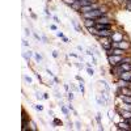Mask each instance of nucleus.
<instances>
[{"label": "nucleus", "instance_id": "25", "mask_svg": "<svg viewBox=\"0 0 131 131\" xmlns=\"http://www.w3.org/2000/svg\"><path fill=\"white\" fill-rule=\"evenodd\" d=\"M36 109H37V110H39V112H42L43 110V106L42 105H36Z\"/></svg>", "mask_w": 131, "mask_h": 131}, {"label": "nucleus", "instance_id": "4", "mask_svg": "<svg viewBox=\"0 0 131 131\" xmlns=\"http://www.w3.org/2000/svg\"><path fill=\"white\" fill-rule=\"evenodd\" d=\"M112 39H113V42L123 41V36H122L119 31H113V34H112Z\"/></svg>", "mask_w": 131, "mask_h": 131}, {"label": "nucleus", "instance_id": "20", "mask_svg": "<svg viewBox=\"0 0 131 131\" xmlns=\"http://www.w3.org/2000/svg\"><path fill=\"white\" fill-rule=\"evenodd\" d=\"M113 118H114V112L113 110H109V119L113 121Z\"/></svg>", "mask_w": 131, "mask_h": 131}, {"label": "nucleus", "instance_id": "31", "mask_svg": "<svg viewBox=\"0 0 131 131\" xmlns=\"http://www.w3.org/2000/svg\"><path fill=\"white\" fill-rule=\"evenodd\" d=\"M50 29H51V30H57V26H55V25H50Z\"/></svg>", "mask_w": 131, "mask_h": 131}, {"label": "nucleus", "instance_id": "15", "mask_svg": "<svg viewBox=\"0 0 131 131\" xmlns=\"http://www.w3.org/2000/svg\"><path fill=\"white\" fill-rule=\"evenodd\" d=\"M34 57H36V60L39 63V62H42V55H41V54H38V52H36L34 54Z\"/></svg>", "mask_w": 131, "mask_h": 131}, {"label": "nucleus", "instance_id": "10", "mask_svg": "<svg viewBox=\"0 0 131 131\" xmlns=\"http://www.w3.org/2000/svg\"><path fill=\"white\" fill-rule=\"evenodd\" d=\"M118 97H119V100H121L122 102H125V104H131V96L121 94V96H118Z\"/></svg>", "mask_w": 131, "mask_h": 131}, {"label": "nucleus", "instance_id": "18", "mask_svg": "<svg viewBox=\"0 0 131 131\" xmlns=\"http://www.w3.org/2000/svg\"><path fill=\"white\" fill-rule=\"evenodd\" d=\"M79 88H80L81 93L84 94V93H85V89H84V81H80V85H79Z\"/></svg>", "mask_w": 131, "mask_h": 131}, {"label": "nucleus", "instance_id": "16", "mask_svg": "<svg viewBox=\"0 0 131 131\" xmlns=\"http://www.w3.org/2000/svg\"><path fill=\"white\" fill-rule=\"evenodd\" d=\"M29 123H30V130H33V131H37V126H36V123H34V122L30 121Z\"/></svg>", "mask_w": 131, "mask_h": 131}, {"label": "nucleus", "instance_id": "26", "mask_svg": "<svg viewBox=\"0 0 131 131\" xmlns=\"http://www.w3.org/2000/svg\"><path fill=\"white\" fill-rule=\"evenodd\" d=\"M75 125H76V128H78V130H80V128H81V123H80V122H76Z\"/></svg>", "mask_w": 131, "mask_h": 131}, {"label": "nucleus", "instance_id": "5", "mask_svg": "<svg viewBox=\"0 0 131 131\" xmlns=\"http://www.w3.org/2000/svg\"><path fill=\"white\" fill-rule=\"evenodd\" d=\"M112 34H113V33L110 30H98L96 37L97 38H100V37H112Z\"/></svg>", "mask_w": 131, "mask_h": 131}, {"label": "nucleus", "instance_id": "7", "mask_svg": "<svg viewBox=\"0 0 131 131\" xmlns=\"http://www.w3.org/2000/svg\"><path fill=\"white\" fill-rule=\"evenodd\" d=\"M97 30H112V24H96Z\"/></svg>", "mask_w": 131, "mask_h": 131}, {"label": "nucleus", "instance_id": "14", "mask_svg": "<svg viewBox=\"0 0 131 131\" xmlns=\"http://www.w3.org/2000/svg\"><path fill=\"white\" fill-rule=\"evenodd\" d=\"M71 23H72V25L75 26V29H76V31H81V29H80V26H79V24L76 23L75 20H71Z\"/></svg>", "mask_w": 131, "mask_h": 131}, {"label": "nucleus", "instance_id": "22", "mask_svg": "<svg viewBox=\"0 0 131 131\" xmlns=\"http://www.w3.org/2000/svg\"><path fill=\"white\" fill-rule=\"evenodd\" d=\"M96 119H97V122L101 125V114H100V113H97V115H96Z\"/></svg>", "mask_w": 131, "mask_h": 131}, {"label": "nucleus", "instance_id": "28", "mask_svg": "<svg viewBox=\"0 0 131 131\" xmlns=\"http://www.w3.org/2000/svg\"><path fill=\"white\" fill-rule=\"evenodd\" d=\"M54 125H60L62 126V122L59 121V119H55V121H54Z\"/></svg>", "mask_w": 131, "mask_h": 131}, {"label": "nucleus", "instance_id": "12", "mask_svg": "<svg viewBox=\"0 0 131 131\" xmlns=\"http://www.w3.org/2000/svg\"><path fill=\"white\" fill-rule=\"evenodd\" d=\"M121 115L125 119H131V112L130 110H121Z\"/></svg>", "mask_w": 131, "mask_h": 131}, {"label": "nucleus", "instance_id": "33", "mask_svg": "<svg viewBox=\"0 0 131 131\" xmlns=\"http://www.w3.org/2000/svg\"><path fill=\"white\" fill-rule=\"evenodd\" d=\"M54 20H55V23H60V21H59V18H58L57 16H54Z\"/></svg>", "mask_w": 131, "mask_h": 131}, {"label": "nucleus", "instance_id": "30", "mask_svg": "<svg viewBox=\"0 0 131 131\" xmlns=\"http://www.w3.org/2000/svg\"><path fill=\"white\" fill-rule=\"evenodd\" d=\"M52 57L54 58H58V51H52Z\"/></svg>", "mask_w": 131, "mask_h": 131}, {"label": "nucleus", "instance_id": "6", "mask_svg": "<svg viewBox=\"0 0 131 131\" xmlns=\"http://www.w3.org/2000/svg\"><path fill=\"white\" fill-rule=\"evenodd\" d=\"M96 24H112V21L109 20L106 16H101V17L96 18Z\"/></svg>", "mask_w": 131, "mask_h": 131}, {"label": "nucleus", "instance_id": "24", "mask_svg": "<svg viewBox=\"0 0 131 131\" xmlns=\"http://www.w3.org/2000/svg\"><path fill=\"white\" fill-rule=\"evenodd\" d=\"M23 46H25V47H29V42H28L26 39H23Z\"/></svg>", "mask_w": 131, "mask_h": 131}, {"label": "nucleus", "instance_id": "1", "mask_svg": "<svg viewBox=\"0 0 131 131\" xmlns=\"http://www.w3.org/2000/svg\"><path fill=\"white\" fill-rule=\"evenodd\" d=\"M83 16H84V18H92V20H96V18H98V17L104 16V12H102V10H101L100 8H97V9L91 10V12L83 13Z\"/></svg>", "mask_w": 131, "mask_h": 131}, {"label": "nucleus", "instance_id": "19", "mask_svg": "<svg viewBox=\"0 0 131 131\" xmlns=\"http://www.w3.org/2000/svg\"><path fill=\"white\" fill-rule=\"evenodd\" d=\"M122 63H130V64H131V58H123L122 62H121V64H122Z\"/></svg>", "mask_w": 131, "mask_h": 131}, {"label": "nucleus", "instance_id": "9", "mask_svg": "<svg viewBox=\"0 0 131 131\" xmlns=\"http://www.w3.org/2000/svg\"><path fill=\"white\" fill-rule=\"evenodd\" d=\"M84 25L86 28H93L96 26V20H92V18H84Z\"/></svg>", "mask_w": 131, "mask_h": 131}, {"label": "nucleus", "instance_id": "27", "mask_svg": "<svg viewBox=\"0 0 131 131\" xmlns=\"http://www.w3.org/2000/svg\"><path fill=\"white\" fill-rule=\"evenodd\" d=\"M68 100H70V101L73 100V93H68Z\"/></svg>", "mask_w": 131, "mask_h": 131}, {"label": "nucleus", "instance_id": "3", "mask_svg": "<svg viewBox=\"0 0 131 131\" xmlns=\"http://www.w3.org/2000/svg\"><path fill=\"white\" fill-rule=\"evenodd\" d=\"M118 128L119 130H131V121L123 118V121L118 123Z\"/></svg>", "mask_w": 131, "mask_h": 131}, {"label": "nucleus", "instance_id": "8", "mask_svg": "<svg viewBox=\"0 0 131 131\" xmlns=\"http://www.w3.org/2000/svg\"><path fill=\"white\" fill-rule=\"evenodd\" d=\"M119 79H123V80L130 81L131 80V71H123L121 75H119Z\"/></svg>", "mask_w": 131, "mask_h": 131}, {"label": "nucleus", "instance_id": "32", "mask_svg": "<svg viewBox=\"0 0 131 131\" xmlns=\"http://www.w3.org/2000/svg\"><path fill=\"white\" fill-rule=\"evenodd\" d=\"M25 34H26V36H30V31H29V29H25Z\"/></svg>", "mask_w": 131, "mask_h": 131}, {"label": "nucleus", "instance_id": "21", "mask_svg": "<svg viewBox=\"0 0 131 131\" xmlns=\"http://www.w3.org/2000/svg\"><path fill=\"white\" fill-rule=\"evenodd\" d=\"M86 71H88V73H89L91 76H93V75H94V71H93V70L89 67V66H88V68H86Z\"/></svg>", "mask_w": 131, "mask_h": 131}, {"label": "nucleus", "instance_id": "11", "mask_svg": "<svg viewBox=\"0 0 131 131\" xmlns=\"http://www.w3.org/2000/svg\"><path fill=\"white\" fill-rule=\"evenodd\" d=\"M117 84H118V86H121V88H122V86H131L130 81H127V80H123V79H119Z\"/></svg>", "mask_w": 131, "mask_h": 131}, {"label": "nucleus", "instance_id": "35", "mask_svg": "<svg viewBox=\"0 0 131 131\" xmlns=\"http://www.w3.org/2000/svg\"><path fill=\"white\" fill-rule=\"evenodd\" d=\"M42 41H45V43H46V42H47V38H46L45 36H43V37H42Z\"/></svg>", "mask_w": 131, "mask_h": 131}, {"label": "nucleus", "instance_id": "23", "mask_svg": "<svg viewBox=\"0 0 131 131\" xmlns=\"http://www.w3.org/2000/svg\"><path fill=\"white\" fill-rule=\"evenodd\" d=\"M62 112L66 114V115H68V109L67 107H64V106H62Z\"/></svg>", "mask_w": 131, "mask_h": 131}, {"label": "nucleus", "instance_id": "29", "mask_svg": "<svg viewBox=\"0 0 131 131\" xmlns=\"http://www.w3.org/2000/svg\"><path fill=\"white\" fill-rule=\"evenodd\" d=\"M57 36L60 37V38H64V36H63V33H62V31H58V33H57Z\"/></svg>", "mask_w": 131, "mask_h": 131}, {"label": "nucleus", "instance_id": "13", "mask_svg": "<svg viewBox=\"0 0 131 131\" xmlns=\"http://www.w3.org/2000/svg\"><path fill=\"white\" fill-rule=\"evenodd\" d=\"M88 31L91 33V34H93V36H97V33H98V30H97L96 26H93V28H88Z\"/></svg>", "mask_w": 131, "mask_h": 131}, {"label": "nucleus", "instance_id": "17", "mask_svg": "<svg viewBox=\"0 0 131 131\" xmlns=\"http://www.w3.org/2000/svg\"><path fill=\"white\" fill-rule=\"evenodd\" d=\"M24 80H25V81H26L28 84H31V83H33V80H31V78H29V76H26V75L24 76Z\"/></svg>", "mask_w": 131, "mask_h": 131}, {"label": "nucleus", "instance_id": "34", "mask_svg": "<svg viewBox=\"0 0 131 131\" xmlns=\"http://www.w3.org/2000/svg\"><path fill=\"white\" fill-rule=\"evenodd\" d=\"M37 98H38V100H41V98H42V96H41V93H37Z\"/></svg>", "mask_w": 131, "mask_h": 131}, {"label": "nucleus", "instance_id": "2", "mask_svg": "<svg viewBox=\"0 0 131 131\" xmlns=\"http://www.w3.org/2000/svg\"><path fill=\"white\" fill-rule=\"evenodd\" d=\"M122 59H123V57H121V55H107V62L110 66H113V67L121 64Z\"/></svg>", "mask_w": 131, "mask_h": 131}]
</instances>
